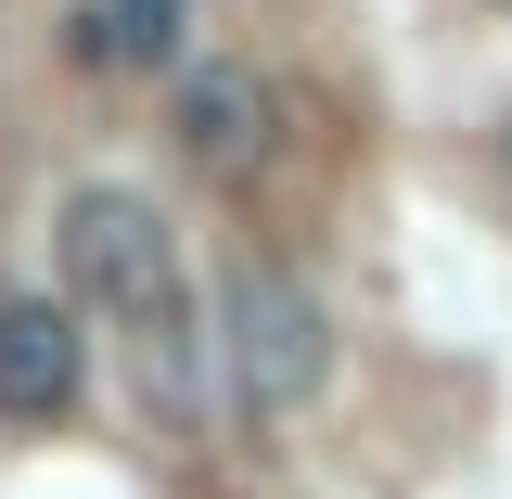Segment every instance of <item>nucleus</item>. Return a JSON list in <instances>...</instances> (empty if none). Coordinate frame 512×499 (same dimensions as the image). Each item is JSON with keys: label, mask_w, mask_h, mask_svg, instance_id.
I'll use <instances>...</instances> for the list:
<instances>
[{"label": "nucleus", "mask_w": 512, "mask_h": 499, "mask_svg": "<svg viewBox=\"0 0 512 499\" xmlns=\"http://www.w3.org/2000/svg\"><path fill=\"white\" fill-rule=\"evenodd\" d=\"M167 128H180V154H192L218 192H244V180L282 167V90H269L256 64H192L180 103H167Z\"/></svg>", "instance_id": "nucleus-3"}, {"label": "nucleus", "mask_w": 512, "mask_h": 499, "mask_svg": "<svg viewBox=\"0 0 512 499\" xmlns=\"http://www.w3.org/2000/svg\"><path fill=\"white\" fill-rule=\"evenodd\" d=\"M192 26V0H77V64H103V77H141V64H167Z\"/></svg>", "instance_id": "nucleus-5"}, {"label": "nucleus", "mask_w": 512, "mask_h": 499, "mask_svg": "<svg viewBox=\"0 0 512 499\" xmlns=\"http://www.w3.org/2000/svg\"><path fill=\"white\" fill-rule=\"evenodd\" d=\"M218 359H231V397H244L256 423H295L320 397V372H333V320H320V295L295 269L244 256L218 282Z\"/></svg>", "instance_id": "nucleus-2"}, {"label": "nucleus", "mask_w": 512, "mask_h": 499, "mask_svg": "<svg viewBox=\"0 0 512 499\" xmlns=\"http://www.w3.org/2000/svg\"><path fill=\"white\" fill-rule=\"evenodd\" d=\"M90 384V346L77 320L39 308V295H0V423H64Z\"/></svg>", "instance_id": "nucleus-4"}, {"label": "nucleus", "mask_w": 512, "mask_h": 499, "mask_svg": "<svg viewBox=\"0 0 512 499\" xmlns=\"http://www.w3.org/2000/svg\"><path fill=\"white\" fill-rule=\"evenodd\" d=\"M500 154H512V141H500Z\"/></svg>", "instance_id": "nucleus-6"}, {"label": "nucleus", "mask_w": 512, "mask_h": 499, "mask_svg": "<svg viewBox=\"0 0 512 499\" xmlns=\"http://www.w3.org/2000/svg\"><path fill=\"white\" fill-rule=\"evenodd\" d=\"M52 256H64V295L141 359L154 410L192 423V372H180V359H192V282H180V231H167L128 180H77L64 218H52Z\"/></svg>", "instance_id": "nucleus-1"}]
</instances>
